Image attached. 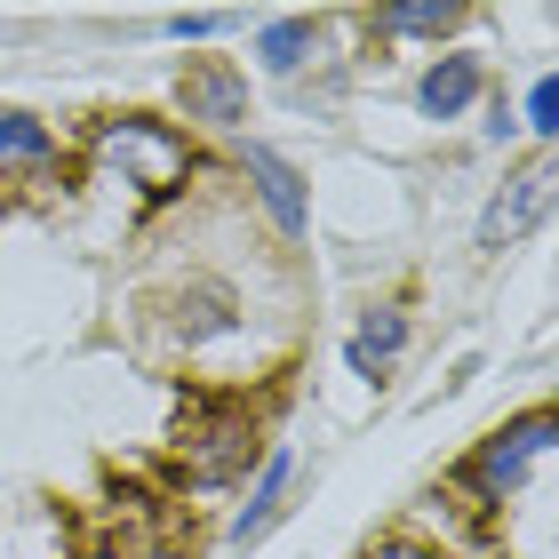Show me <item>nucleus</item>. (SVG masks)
Wrapping results in <instances>:
<instances>
[{
  "mask_svg": "<svg viewBox=\"0 0 559 559\" xmlns=\"http://www.w3.org/2000/svg\"><path fill=\"white\" fill-rule=\"evenodd\" d=\"M81 168L112 176V185H129L144 209H168V200H185L200 185V144L176 129L168 112H144V105H120V112H96L81 129Z\"/></svg>",
  "mask_w": 559,
  "mask_h": 559,
  "instance_id": "1",
  "label": "nucleus"
},
{
  "mask_svg": "<svg viewBox=\"0 0 559 559\" xmlns=\"http://www.w3.org/2000/svg\"><path fill=\"white\" fill-rule=\"evenodd\" d=\"M551 448H559V408L536 400V408H520V416H503V424L479 431V440L455 455L448 488L479 520H512L520 503H536L544 472H551Z\"/></svg>",
  "mask_w": 559,
  "mask_h": 559,
  "instance_id": "2",
  "label": "nucleus"
},
{
  "mask_svg": "<svg viewBox=\"0 0 559 559\" xmlns=\"http://www.w3.org/2000/svg\"><path fill=\"white\" fill-rule=\"evenodd\" d=\"M264 424L248 400H192V416L176 424V472H185V488H240L248 472H257V455H264Z\"/></svg>",
  "mask_w": 559,
  "mask_h": 559,
  "instance_id": "3",
  "label": "nucleus"
},
{
  "mask_svg": "<svg viewBox=\"0 0 559 559\" xmlns=\"http://www.w3.org/2000/svg\"><path fill=\"white\" fill-rule=\"evenodd\" d=\"M551 200H559V160L551 152H536V160L503 168V185L479 200V224H472V257H512V248H527L551 224Z\"/></svg>",
  "mask_w": 559,
  "mask_h": 559,
  "instance_id": "4",
  "label": "nucleus"
},
{
  "mask_svg": "<svg viewBox=\"0 0 559 559\" xmlns=\"http://www.w3.org/2000/svg\"><path fill=\"white\" fill-rule=\"evenodd\" d=\"M176 129H185L192 144L200 136H248V120H257V88H248V64L233 57H185L176 64Z\"/></svg>",
  "mask_w": 559,
  "mask_h": 559,
  "instance_id": "5",
  "label": "nucleus"
},
{
  "mask_svg": "<svg viewBox=\"0 0 559 559\" xmlns=\"http://www.w3.org/2000/svg\"><path fill=\"white\" fill-rule=\"evenodd\" d=\"M233 176L248 185V200L264 209V224H272V233L288 240V248H296V240H312V176H304L280 144L240 136V144H233Z\"/></svg>",
  "mask_w": 559,
  "mask_h": 559,
  "instance_id": "6",
  "label": "nucleus"
},
{
  "mask_svg": "<svg viewBox=\"0 0 559 559\" xmlns=\"http://www.w3.org/2000/svg\"><path fill=\"white\" fill-rule=\"evenodd\" d=\"M296 488H304V455H296L288 440H272V448L257 455V472L240 479V503L224 512V551H257L272 527L296 512Z\"/></svg>",
  "mask_w": 559,
  "mask_h": 559,
  "instance_id": "7",
  "label": "nucleus"
},
{
  "mask_svg": "<svg viewBox=\"0 0 559 559\" xmlns=\"http://www.w3.org/2000/svg\"><path fill=\"white\" fill-rule=\"evenodd\" d=\"M488 96H496L488 57L455 40V48H431V57H424L416 88H408V105H416V120H431V129H464V120L488 105Z\"/></svg>",
  "mask_w": 559,
  "mask_h": 559,
  "instance_id": "8",
  "label": "nucleus"
},
{
  "mask_svg": "<svg viewBox=\"0 0 559 559\" xmlns=\"http://www.w3.org/2000/svg\"><path fill=\"white\" fill-rule=\"evenodd\" d=\"M248 328V304H240V288L233 280H185V288H168V304H160V336L185 352V360H200V352H216V344H233Z\"/></svg>",
  "mask_w": 559,
  "mask_h": 559,
  "instance_id": "9",
  "label": "nucleus"
},
{
  "mask_svg": "<svg viewBox=\"0 0 559 559\" xmlns=\"http://www.w3.org/2000/svg\"><path fill=\"white\" fill-rule=\"evenodd\" d=\"M248 64H257V81L296 88L304 72L328 64V16H312V9H296V16H257V24H248Z\"/></svg>",
  "mask_w": 559,
  "mask_h": 559,
  "instance_id": "10",
  "label": "nucleus"
},
{
  "mask_svg": "<svg viewBox=\"0 0 559 559\" xmlns=\"http://www.w3.org/2000/svg\"><path fill=\"white\" fill-rule=\"evenodd\" d=\"M408 344H416V312L400 296H376V304H360V320H352V336H344V368L360 376V384H384V376L408 360Z\"/></svg>",
  "mask_w": 559,
  "mask_h": 559,
  "instance_id": "11",
  "label": "nucleus"
},
{
  "mask_svg": "<svg viewBox=\"0 0 559 559\" xmlns=\"http://www.w3.org/2000/svg\"><path fill=\"white\" fill-rule=\"evenodd\" d=\"M464 0H384V9H368V40H424V48H455L464 33Z\"/></svg>",
  "mask_w": 559,
  "mask_h": 559,
  "instance_id": "12",
  "label": "nucleus"
},
{
  "mask_svg": "<svg viewBox=\"0 0 559 559\" xmlns=\"http://www.w3.org/2000/svg\"><path fill=\"white\" fill-rule=\"evenodd\" d=\"M57 160H64V136L48 129L40 112L0 105V176H48Z\"/></svg>",
  "mask_w": 559,
  "mask_h": 559,
  "instance_id": "13",
  "label": "nucleus"
},
{
  "mask_svg": "<svg viewBox=\"0 0 559 559\" xmlns=\"http://www.w3.org/2000/svg\"><path fill=\"white\" fill-rule=\"evenodd\" d=\"M512 120H520V136L536 144V152L559 144V72H551V64H544V72H527V88H520Z\"/></svg>",
  "mask_w": 559,
  "mask_h": 559,
  "instance_id": "14",
  "label": "nucleus"
},
{
  "mask_svg": "<svg viewBox=\"0 0 559 559\" xmlns=\"http://www.w3.org/2000/svg\"><path fill=\"white\" fill-rule=\"evenodd\" d=\"M240 9H168L160 16V33L176 40V48H209V40H224V33H240Z\"/></svg>",
  "mask_w": 559,
  "mask_h": 559,
  "instance_id": "15",
  "label": "nucleus"
},
{
  "mask_svg": "<svg viewBox=\"0 0 559 559\" xmlns=\"http://www.w3.org/2000/svg\"><path fill=\"white\" fill-rule=\"evenodd\" d=\"M479 112H488V120H479V136H488L496 152H512V144H520V120H512V105H503V96H488Z\"/></svg>",
  "mask_w": 559,
  "mask_h": 559,
  "instance_id": "16",
  "label": "nucleus"
},
{
  "mask_svg": "<svg viewBox=\"0 0 559 559\" xmlns=\"http://www.w3.org/2000/svg\"><path fill=\"white\" fill-rule=\"evenodd\" d=\"M376 559H431V551H408V544H384V551H376Z\"/></svg>",
  "mask_w": 559,
  "mask_h": 559,
  "instance_id": "17",
  "label": "nucleus"
}]
</instances>
